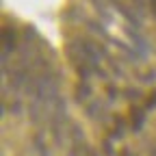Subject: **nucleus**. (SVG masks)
<instances>
[{"mask_svg":"<svg viewBox=\"0 0 156 156\" xmlns=\"http://www.w3.org/2000/svg\"><path fill=\"white\" fill-rule=\"evenodd\" d=\"M156 106V91L152 93V98H150V100H147V104H145V111H152Z\"/></svg>","mask_w":156,"mask_h":156,"instance_id":"nucleus-8","label":"nucleus"},{"mask_svg":"<svg viewBox=\"0 0 156 156\" xmlns=\"http://www.w3.org/2000/svg\"><path fill=\"white\" fill-rule=\"evenodd\" d=\"M136 2V7H139V11H143V7H145V0H134Z\"/></svg>","mask_w":156,"mask_h":156,"instance_id":"nucleus-9","label":"nucleus"},{"mask_svg":"<svg viewBox=\"0 0 156 156\" xmlns=\"http://www.w3.org/2000/svg\"><path fill=\"white\" fill-rule=\"evenodd\" d=\"M89 95H91V87L83 80V83H80V87L76 89V100H78V102H85Z\"/></svg>","mask_w":156,"mask_h":156,"instance_id":"nucleus-4","label":"nucleus"},{"mask_svg":"<svg viewBox=\"0 0 156 156\" xmlns=\"http://www.w3.org/2000/svg\"><path fill=\"white\" fill-rule=\"evenodd\" d=\"M130 117H132V132H139L143 128V122H145V113L141 108H132Z\"/></svg>","mask_w":156,"mask_h":156,"instance_id":"nucleus-3","label":"nucleus"},{"mask_svg":"<svg viewBox=\"0 0 156 156\" xmlns=\"http://www.w3.org/2000/svg\"><path fill=\"white\" fill-rule=\"evenodd\" d=\"M67 156H89V152H85L83 147H78V145H76V147H74V150H72Z\"/></svg>","mask_w":156,"mask_h":156,"instance_id":"nucleus-7","label":"nucleus"},{"mask_svg":"<svg viewBox=\"0 0 156 156\" xmlns=\"http://www.w3.org/2000/svg\"><path fill=\"white\" fill-rule=\"evenodd\" d=\"M106 91H108V95H111V98H115V93H117V89H115V87H108Z\"/></svg>","mask_w":156,"mask_h":156,"instance_id":"nucleus-10","label":"nucleus"},{"mask_svg":"<svg viewBox=\"0 0 156 156\" xmlns=\"http://www.w3.org/2000/svg\"><path fill=\"white\" fill-rule=\"evenodd\" d=\"M69 56L78 63V67H91L93 72H100L98 63H100V50H98L93 44L89 41H74L69 48H67Z\"/></svg>","mask_w":156,"mask_h":156,"instance_id":"nucleus-1","label":"nucleus"},{"mask_svg":"<svg viewBox=\"0 0 156 156\" xmlns=\"http://www.w3.org/2000/svg\"><path fill=\"white\" fill-rule=\"evenodd\" d=\"M124 156H134V154H132L130 150H126V152H124Z\"/></svg>","mask_w":156,"mask_h":156,"instance_id":"nucleus-11","label":"nucleus"},{"mask_svg":"<svg viewBox=\"0 0 156 156\" xmlns=\"http://www.w3.org/2000/svg\"><path fill=\"white\" fill-rule=\"evenodd\" d=\"M128 35H130L132 41H134V48H139V50H141V54H145V52H147V48H145L143 37H141V35H136V33H134V30H130V28H128Z\"/></svg>","mask_w":156,"mask_h":156,"instance_id":"nucleus-5","label":"nucleus"},{"mask_svg":"<svg viewBox=\"0 0 156 156\" xmlns=\"http://www.w3.org/2000/svg\"><path fill=\"white\" fill-rule=\"evenodd\" d=\"M89 156H95V154H93V152H89Z\"/></svg>","mask_w":156,"mask_h":156,"instance_id":"nucleus-12","label":"nucleus"},{"mask_svg":"<svg viewBox=\"0 0 156 156\" xmlns=\"http://www.w3.org/2000/svg\"><path fill=\"white\" fill-rule=\"evenodd\" d=\"M115 124H117V128H115V139H122V136H124V122L122 119H115Z\"/></svg>","mask_w":156,"mask_h":156,"instance_id":"nucleus-6","label":"nucleus"},{"mask_svg":"<svg viewBox=\"0 0 156 156\" xmlns=\"http://www.w3.org/2000/svg\"><path fill=\"white\" fill-rule=\"evenodd\" d=\"M15 50V30L11 26L2 28V67L7 65V52Z\"/></svg>","mask_w":156,"mask_h":156,"instance_id":"nucleus-2","label":"nucleus"}]
</instances>
